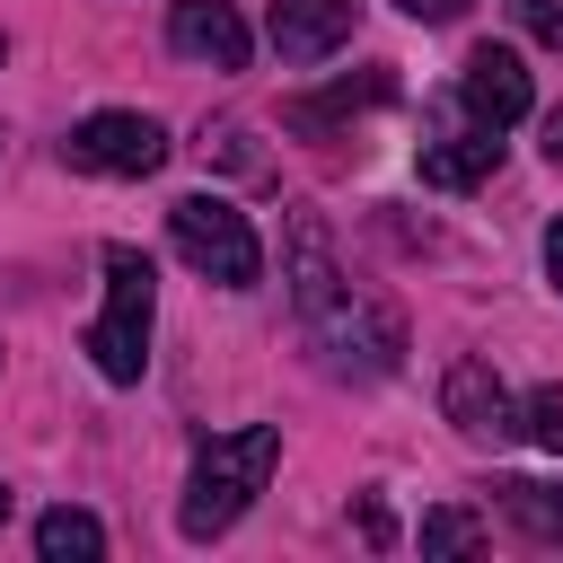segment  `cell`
I'll use <instances>...</instances> for the list:
<instances>
[{
	"instance_id": "cell-1",
	"label": "cell",
	"mask_w": 563,
	"mask_h": 563,
	"mask_svg": "<svg viewBox=\"0 0 563 563\" xmlns=\"http://www.w3.org/2000/svg\"><path fill=\"white\" fill-rule=\"evenodd\" d=\"M290 308H299V325L317 334V352H325L334 369H369V378H378V369H396V352H405L396 317L369 308V299L343 282L317 211H290Z\"/></svg>"
},
{
	"instance_id": "cell-2",
	"label": "cell",
	"mask_w": 563,
	"mask_h": 563,
	"mask_svg": "<svg viewBox=\"0 0 563 563\" xmlns=\"http://www.w3.org/2000/svg\"><path fill=\"white\" fill-rule=\"evenodd\" d=\"M273 457H282V422H246V431L202 440V449H194V475H185V501H176V528H185L194 545L220 537V528H238L246 501L264 493Z\"/></svg>"
},
{
	"instance_id": "cell-3",
	"label": "cell",
	"mask_w": 563,
	"mask_h": 563,
	"mask_svg": "<svg viewBox=\"0 0 563 563\" xmlns=\"http://www.w3.org/2000/svg\"><path fill=\"white\" fill-rule=\"evenodd\" d=\"M150 308H158V282H150V255L141 246H106V308L88 325V361L132 387L150 369Z\"/></svg>"
},
{
	"instance_id": "cell-4",
	"label": "cell",
	"mask_w": 563,
	"mask_h": 563,
	"mask_svg": "<svg viewBox=\"0 0 563 563\" xmlns=\"http://www.w3.org/2000/svg\"><path fill=\"white\" fill-rule=\"evenodd\" d=\"M167 238H176V255H185L202 282H220V290H255V282H264V246H255L246 211L220 202V194L167 202Z\"/></svg>"
},
{
	"instance_id": "cell-5",
	"label": "cell",
	"mask_w": 563,
	"mask_h": 563,
	"mask_svg": "<svg viewBox=\"0 0 563 563\" xmlns=\"http://www.w3.org/2000/svg\"><path fill=\"white\" fill-rule=\"evenodd\" d=\"M62 158L88 167V176H158V167H167V132H158L150 114H132V106H97V114L62 141Z\"/></svg>"
},
{
	"instance_id": "cell-6",
	"label": "cell",
	"mask_w": 563,
	"mask_h": 563,
	"mask_svg": "<svg viewBox=\"0 0 563 563\" xmlns=\"http://www.w3.org/2000/svg\"><path fill=\"white\" fill-rule=\"evenodd\" d=\"M440 413L466 431V440H510L519 431V405H510V387H501V369L493 361H449V378H440Z\"/></svg>"
},
{
	"instance_id": "cell-7",
	"label": "cell",
	"mask_w": 563,
	"mask_h": 563,
	"mask_svg": "<svg viewBox=\"0 0 563 563\" xmlns=\"http://www.w3.org/2000/svg\"><path fill=\"white\" fill-rule=\"evenodd\" d=\"M167 44L185 62H211V70H246V53H255V35H246V18L229 0H176L167 9Z\"/></svg>"
},
{
	"instance_id": "cell-8",
	"label": "cell",
	"mask_w": 563,
	"mask_h": 563,
	"mask_svg": "<svg viewBox=\"0 0 563 563\" xmlns=\"http://www.w3.org/2000/svg\"><path fill=\"white\" fill-rule=\"evenodd\" d=\"M352 18H361V0H273L264 35H273L282 62H325V53L352 44Z\"/></svg>"
},
{
	"instance_id": "cell-9",
	"label": "cell",
	"mask_w": 563,
	"mask_h": 563,
	"mask_svg": "<svg viewBox=\"0 0 563 563\" xmlns=\"http://www.w3.org/2000/svg\"><path fill=\"white\" fill-rule=\"evenodd\" d=\"M457 97H466V114H475L484 132H510V123L528 114V70H519V53H510V44H475Z\"/></svg>"
},
{
	"instance_id": "cell-10",
	"label": "cell",
	"mask_w": 563,
	"mask_h": 563,
	"mask_svg": "<svg viewBox=\"0 0 563 563\" xmlns=\"http://www.w3.org/2000/svg\"><path fill=\"white\" fill-rule=\"evenodd\" d=\"M501 167V132H440V141H422V185H440V194H466V185H484Z\"/></svg>"
},
{
	"instance_id": "cell-11",
	"label": "cell",
	"mask_w": 563,
	"mask_h": 563,
	"mask_svg": "<svg viewBox=\"0 0 563 563\" xmlns=\"http://www.w3.org/2000/svg\"><path fill=\"white\" fill-rule=\"evenodd\" d=\"M387 97H396V79H387V70H361V79H343V88H325V97H290L282 114H290L299 132H325L334 114H352V106H387Z\"/></svg>"
},
{
	"instance_id": "cell-12",
	"label": "cell",
	"mask_w": 563,
	"mask_h": 563,
	"mask_svg": "<svg viewBox=\"0 0 563 563\" xmlns=\"http://www.w3.org/2000/svg\"><path fill=\"white\" fill-rule=\"evenodd\" d=\"M35 554H44V563H97V554H106L97 510H70V501L44 510V519H35Z\"/></svg>"
},
{
	"instance_id": "cell-13",
	"label": "cell",
	"mask_w": 563,
	"mask_h": 563,
	"mask_svg": "<svg viewBox=\"0 0 563 563\" xmlns=\"http://www.w3.org/2000/svg\"><path fill=\"white\" fill-rule=\"evenodd\" d=\"M493 493H501V510H510L528 537L563 545V484H493Z\"/></svg>"
},
{
	"instance_id": "cell-14",
	"label": "cell",
	"mask_w": 563,
	"mask_h": 563,
	"mask_svg": "<svg viewBox=\"0 0 563 563\" xmlns=\"http://www.w3.org/2000/svg\"><path fill=\"white\" fill-rule=\"evenodd\" d=\"M475 545H484L475 510H422V554H475Z\"/></svg>"
},
{
	"instance_id": "cell-15",
	"label": "cell",
	"mask_w": 563,
	"mask_h": 563,
	"mask_svg": "<svg viewBox=\"0 0 563 563\" xmlns=\"http://www.w3.org/2000/svg\"><path fill=\"white\" fill-rule=\"evenodd\" d=\"M519 431H528L537 449H554V457H563V387H537V396L519 405Z\"/></svg>"
},
{
	"instance_id": "cell-16",
	"label": "cell",
	"mask_w": 563,
	"mask_h": 563,
	"mask_svg": "<svg viewBox=\"0 0 563 563\" xmlns=\"http://www.w3.org/2000/svg\"><path fill=\"white\" fill-rule=\"evenodd\" d=\"M519 9V26L545 44V53H563V0H510Z\"/></svg>"
},
{
	"instance_id": "cell-17",
	"label": "cell",
	"mask_w": 563,
	"mask_h": 563,
	"mask_svg": "<svg viewBox=\"0 0 563 563\" xmlns=\"http://www.w3.org/2000/svg\"><path fill=\"white\" fill-rule=\"evenodd\" d=\"M545 282H554V290H563V220H554V229H545Z\"/></svg>"
},
{
	"instance_id": "cell-18",
	"label": "cell",
	"mask_w": 563,
	"mask_h": 563,
	"mask_svg": "<svg viewBox=\"0 0 563 563\" xmlns=\"http://www.w3.org/2000/svg\"><path fill=\"white\" fill-rule=\"evenodd\" d=\"M396 9H405V18H457L466 0H396Z\"/></svg>"
},
{
	"instance_id": "cell-19",
	"label": "cell",
	"mask_w": 563,
	"mask_h": 563,
	"mask_svg": "<svg viewBox=\"0 0 563 563\" xmlns=\"http://www.w3.org/2000/svg\"><path fill=\"white\" fill-rule=\"evenodd\" d=\"M545 158H554V167H563V106H554V114H545Z\"/></svg>"
},
{
	"instance_id": "cell-20",
	"label": "cell",
	"mask_w": 563,
	"mask_h": 563,
	"mask_svg": "<svg viewBox=\"0 0 563 563\" xmlns=\"http://www.w3.org/2000/svg\"><path fill=\"white\" fill-rule=\"evenodd\" d=\"M9 510H18V493H9V484H0V528H9Z\"/></svg>"
},
{
	"instance_id": "cell-21",
	"label": "cell",
	"mask_w": 563,
	"mask_h": 563,
	"mask_svg": "<svg viewBox=\"0 0 563 563\" xmlns=\"http://www.w3.org/2000/svg\"><path fill=\"white\" fill-rule=\"evenodd\" d=\"M0 62H9V35H0Z\"/></svg>"
},
{
	"instance_id": "cell-22",
	"label": "cell",
	"mask_w": 563,
	"mask_h": 563,
	"mask_svg": "<svg viewBox=\"0 0 563 563\" xmlns=\"http://www.w3.org/2000/svg\"><path fill=\"white\" fill-rule=\"evenodd\" d=\"M0 141H9V132H0Z\"/></svg>"
}]
</instances>
